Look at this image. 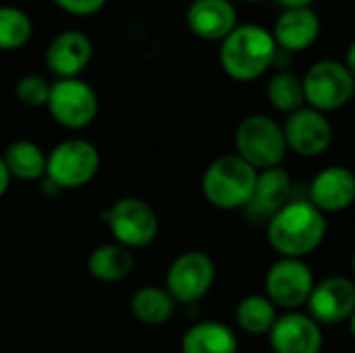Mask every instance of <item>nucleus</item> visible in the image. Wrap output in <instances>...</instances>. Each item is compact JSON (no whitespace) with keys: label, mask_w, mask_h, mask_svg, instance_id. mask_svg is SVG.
Returning <instances> with one entry per match:
<instances>
[{"label":"nucleus","mask_w":355,"mask_h":353,"mask_svg":"<svg viewBox=\"0 0 355 353\" xmlns=\"http://www.w3.org/2000/svg\"><path fill=\"white\" fill-rule=\"evenodd\" d=\"M266 100L275 110H279L283 114H291V112L300 110L302 106H306L302 77L291 71L275 73L266 85Z\"/></svg>","instance_id":"obj_24"},{"label":"nucleus","mask_w":355,"mask_h":353,"mask_svg":"<svg viewBox=\"0 0 355 353\" xmlns=\"http://www.w3.org/2000/svg\"><path fill=\"white\" fill-rule=\"evenodd\" d=\"M94 56V44L92 40L77 29H67L56 33L44 54L46 67L52 75L58 79H71L79 77Z\"/></svg>","instance_id":"obj_15"},{"label":"nucleus","mask_w":355,"mask_h":353,"mask_svg":"<svg viewBox=\"0 0 355 353\" xmlns=\"http://www.w3.org/2000/svg\"><path fill=\"white\" fill-rule=\"evenodd\" d=\"M50 117L64 129L77 131L94 123L100 102L94 87L79 79H56L50 85V96L46 102Z\"/></svg>","instance_id":"obj_10"},{"label":"nucleus","mask_w":355,"mask_h":353,"mask_svg":"<svg viewBox=\"0 0 355 353\" xmlns=\"http://www.w3.org/2000/svg\"><path fill=\"white\" fill-rule=\"evenodd\" d=\"M347 327H349V335L354 337V341H355V312H354V314H352V318H349Z\"/></svg>","instance_id":"obj_31"},{"label":"nucleus","mask_w":355,"mask_h":353,"mask_svg":"<svg viewBox=\"0 0 355 353\" xmlns=\"http://www.w3.org/2000/svg\"><path fill=\"white\" fill-rule=\"evenodd\" d=\"M266 337L272 353H320L324 347L322 327L302 310L279 314Z\"/></svg>","instance_id":"obj_13"},{"label":"nucleus","mask_w":355,"mask_h":353,"mask_svg":"<svg viewBox=\"0 0 355 353\" xmlns=\"http://www.w3.org/2000/svg\"><path fill=\"white\" fill-rule=\"evenodd\" d=\"M304 81V96L306 106L320 110V112H335L347 106L355 96V79L341 60L324 58L314 62Z\"/></svg>","instance_id":"obj_7"},{"label":"nucleus","mask_w":355,"mask_h":353,"mask_svg":"<svg viewBox=\"0 0 355 353\" xmlns=\"http://www.w3.org/2000/svg\"><path fill=\"white\" fill-rule=\"evenodd\" d=\"M327 216L308 200H291L266 221V241L279 258L306 260L327 239Z\"/></svg>","instance_id":"obj_1"},{"label":"nucleus","mask_w":355,"mask_h":353,"mask_svg":"<svg viewBox=\"0 0 355 353\" xmlns=\"http://www.w3.org/2000/svg\"><path fill=\"white\" fill-rule=\"evenodd\" d=\"M258 181V171L243 158L223 154L214 158L202 175V193L218 210H245Z\"/></svg>","instance_id":"obj_3"},{"label":"nucleus","mask_w":355,"mask_h":353,"mask_svg":"<svg viewBox=\"0 0 355 353\" xmlns=\"http://www.w3.org/2000/svg\"><path fill=\"white\" fill-rule=\"evenodd\" d=\"M306 306L308 314L320 327H337L349 322L355 312V281L341 275L316 281Z\"/></svg>","instance_id":"obj_12"},{"label":"nucleus","mask_w":355,"mask_h":353,"mask_svg":"<svg viewBox=\"0 0 355 353\" xmlns=\"http://www.w3.org/2000/svg\"><path fill=\"white\" fill-rule=\"evenodd\" d=\"M306 200L324 216L349 210L355 204V173L343 164L320 169L308 185Z\"/></svg>","instance_id":"obj_14"},{"label":"nucleus","mask_w":355,"mask_h":353,"mask_svg":"<svg viewBox=\"0 0 355 353\" xmlns=\"http://www.w3.org/2000/svg\"><path fill=\"white\" fill-rule=\"evenodd\" d=\"M50 81L37 73H27L15 83V96L17 100L27 108H40L46 106L50 96Z\"/></svg>","instance_id":"obj_26"},{"label":"nucleus","mask_w":355,"mask_h":353,"mask_svg":"<svg viewBox=\"0 0 355 353\" xmlns=\"http://www.w3.org/2000/svg\"><path fill=\"white\" fill-rule=\"evenodd\" d=\"M104 223L114 243L127 250H141L154 243L160 231L156 210L141 198H121L104 210Z\"/></svg>","instance_id":"obj_6"},{"label":"nucleus","mask_w":355,"mask_h":353,"mask_svg":"<svg viewBox=\"0 0 355 353\" xmlns=\"http://www.w3.org/2000/svg\"><path fill=\"white\" fill-rule=\"evenodd\" d=\"M291 191H293V179L285 166L260 171L254 196L245 208L248 216L252 221H268L283 206L291 202Z\"/></svg>","instance_id":"obj_17"},{"label":"nucleus","mask_w":355,"mask_h":353,"mask_svg":"<svg viewBox=\"0 0 355 353\" xmlns=\"http://www.w3.org/2000/svg\"><path fill=\"white\" fill-rule=\"evenodd\" d=\"M283 133L287 150L308 160L324 156L335 135L327 114L310 106H302L300 110L287 114L283 123Z\"/></svg>","instance_id":"obj_11"},{"label":"nucleus","mask_w":355,"mask_h":353,"mask_svg":"<svg viewBox=\"0 0 355 353\" xmlns=\"http://www.w3.org/2000/svg\"><path fill=\"white\" fill-rule=\"evenodd\" d=\"M279 318L277 306L264 293H250L235 306V322L239 331L252 337L268 335Z\"/></svg>","instance_id":"obj_23"},{"label":"nucleus","mask_w":355,"mask_h":353,"mask_svg":"<svg viewBox=\"0 0 355 353\" xmlns=\"http://www.w3.org/2000/svg\"><path fill=\"white\" fill-rule=\"evenodd\" d=\"M285 8H310L314 0H277Z\"/></svg>","instance_id":"obj_30"},{"label":"nucleus","mask_w":355,"mask_h":353,"mask_svg":"<svg viewBox=\"0 0 355 353\" xmlns=\"http://www.w3.org/2000/svg\"><path fill=\"white\" fill-rule=\"evenodd\" d=\"M352 275H354V281H355V246H354V252H352Z\"/></svg>","instance_id":"obj_32"},{"label":"nucleus","mask_w":355,"mask_h":353,"mask_svg":"<svg viewBox=\"0 0 355 353\" xmlns=\"http://www.w3.org/2000/svg\"><path fill=\"white\" fill-rule=\"evenodd\" d=\"M60 10L73 17H92L100 12L106 4V0H52Z\"/></svg>","instance_id":"obj_27"},{"label":"nucleus","mask_w":355,"mask_h":353,"mask_svg":"<svg viewBox=\"0 0 355 353\" xmlns=\"http://www.w3.org/2000/svg\"><path fill=\"white\" fill-rule=\"evenodd\" d=\"M129 308L137 322L146 327H160L175 316L177 302L171 298V293L164 287L146 285L131 295Z\"/></svg>","instance_id":"obj_20"},{"label":"nucleus","mask_w":355,"mask_h":353,"mask_svg":"<svg viewBox=\"0 0 355 353\" xmlns=\"http://www.w3.org/2000/svg\"><path fill=\"white\" fill-rule=\"evenodd\" d=\"M345 67H347V71L354 75L355 79V40L349 44V48H347V52H345V62H343Z\"/></svg>","instance_id":"obj_29"},{"label":"nucleus","mask_w":355,"mask_h":353,"mask_svg":"<svg viewBox=\"0 0 355 353\" xmlns=\"http://www.w3.org/2000/svg\"><path fill=\"white\" fill-rule=\"evenodd\" d=\"M181 353H239V337L220 320H200L183 333Z\"/></svg>","instance_id":"obj_19"},{"label":"nucleus","mask_w":355,"mask_h":353,"mask_svg":"<svg viewBox=\"0 0 355 353\" xmlns=\"http://www.w3.org/2000/svg\"><path fill=\"white\" fill-rule=\"evenodd\" d=\"M216 281V264L202 250L179 254L166 270V291L177 304H198L204 300Z\"/></svg>","instance_id":"obj_9"},{"label":"nucleus","mask_w":355,"mask_h":353,"mask_svg":"<svg viewBox=\"0 0 355 353\" xmlns=\"http://www.w3.org/2000/svg\"><path fill=\"white\" fill-rule=\"evenodd\" d=\"M185 21L189 31L206 42H223L237 27V10L231 0H193Z\"/></svg>","instance_id":"obj_16"},{"label":"nucleus","mask_w":355,"mask_h":353,"mask_svg":"<svg viewBox=\"0 0 355 353\" xmlns=\"http://www.w3.org/2000/svg\"><path fill=\"white\" fill-rule=\"evenodd\" d=\"M135 268V258L131 250L119 243H104L92 250L87 258V270L94 279L102 283H116L127 279Z\"/></svg>","instance_id":"obj_21"},{"label":"nucleus","mask_w":355,"mask_h":353,"mask_svg":"<svg viewBox=\"0 0 355 353\" xmlns=\"http://www.w3.org/2000/svg\"><path fill=\"white\" fill-rule=\"evenodd\" d=\"M277 54L279 48L270 29L256 23H243L220 42L218 60L233 81L250 83L275 64Z\"/></svg>","instance_id":"obj_2"},{"label":"nucleus","mask_w":355,"mask_h":353,"mask_svg":"<svg viewBox=\"0 0 355 353\" xmlns=\"http://www.w3.org/2000/svg\"><path fill=\"white\" fill-rule=\"evenodd\" d=\"M243 2H256V0H243Z\"/></svg>","instance_id":"obj_33"},{"label":"nucleus","mask_w":355,"mask_h":353,"mask_svg":"<svg viewBox=\"0 0 355 353\" xmlns=\"http://www.w3.org/2000/svg\"><path fill=\"white\" fill-rule=\"evenodd\" d=\"M10 179L19 181H40L46 177L48 154L31 139H17L8 144L2 154Z\"/></svg>","instance_id":"obj_22"},{"label":"nucleus","mask_w":355,"mask_h":353,"mask_svg":"<svg viewBox=\"0 0 355 353\" xmlns=\"http://www.w3.org/2000/svg\"><path fill=\"white\" fill-rule=\"evenodd\" d=\"M235 154L252 164L258 173L283 166L287 141L283 125L268 114H250L235 129Z\"/></svg>","instance_id":"obj_4"},{"label":"nucleus","mask_w":355,"mask_h":353,"mask_svg":"<svg viewBox=\"0 0 355 353\" xmlns=\"http://www.w3.org/2000/svg\"><path fill=\"white\" fill-rule=\"evenodd\" d=\"M100 171L98 148L81 137L56 144L48 154L46 181L56 189H79L94 181Z\"/></svg>","instance_id":"obj_5"},{"label":"nucleus","mask_w":355,"mask_h":353,"mask_svg":"<svg viewBox=\"0 0 355 353\" xmlns=\"http://www.w3.org/2000/svg\"><path fill=\"white\" fill-rule=\"evenodd\" d=\"M316 285V277L306 260L279 258L264 275V295L277 306V310L297 312L302 310Z\"/></svg>","instance_id":"obj_8"},{"label":"nucleus","mask_w":355,"mask_h":353,"mask_svg":"<svg viewBox=\"0 0 355 353\" xmlns=\"http://www.w3.org/2000/svg\"><path fill=\"white\" fill-rule=\"evenodd\" d=\"M320 35V17L312 8H285L272 29L277 48L283 52L308 50Z\"/></svg>","instance_id":"obj_18"},{"label":"nucleus","mask_w":355,"mask_h":353,"mask_svg":"<svg viewBox=\"0 0 355 353\" xmlns=\"http://www.w3.org/2000/svg\"><path fill=\"white\" fill-rule=\"evenodd\" d=\"M8 185H10V175H8V169H6V164L2 160V154H0V198L6 193Z\"/></svg>","instance_id":"obj_28"},{"label":"nucleus","mask_w":355,"mask_h":353,"mask_svg":"<svg viewBox=\"0 0 355 353\" xmlns=\"http://www.w3.org/2000/svg\"><path fill=\"white\" fill-rule=\"evenodd\" d=\"M33 33V23L29 15L10 4L0 6V52L21 50Z\"/></svg>","instance_id":"obj_25"}]
</instances>
